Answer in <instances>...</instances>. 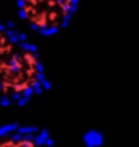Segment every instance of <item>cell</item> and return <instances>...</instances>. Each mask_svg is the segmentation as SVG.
Returning a JSON list of instances; mask_svg holds the SVG:
<instances>
[{
	"instance_id": "6da1fadb",
	"label": "cell",
	"mask_w": 139,
	"mask_h": 147,
	"mask_svg": "<svg viewBox=\"0 0 139 147\" xmlns=\"http://www.w3.org/2000/svg\"><path fill=\"white\" fill-rule=\"evenodd\" d=\"M48 87L36 47L0 20V105H25Z\"/></svg>"
},
{
	"instance_id": "7a4b0ae2",
	"label": "cell",
	"mask_w": 139,
	"mask_h": 147,
	"mask_svg": "<svg viewBox=\"0 0 139 147\" xmlns=\"http://www.w3.org/2000/svg\"><path fill=\"white\" fill-rule=\"evenodd\" d=\"M15 5L22 21L31 31L54 36L72 21L79 0H15Z\"/></svg>"
}]
</instances>
